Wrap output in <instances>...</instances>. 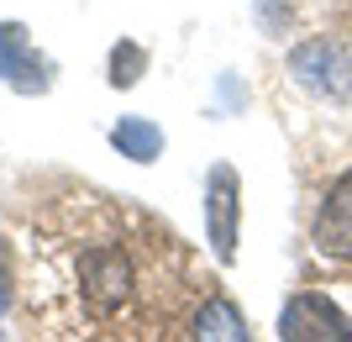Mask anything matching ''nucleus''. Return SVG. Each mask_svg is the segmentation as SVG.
Masks as SVG:
<instances>
[{
	"mask_svg": "<svg viewBox=\"0 0 352 342\" xmlns=\"http://www.w3.org/2000/svg\"><path fill=\"white\" fill-rule=\"evenodd\" d=\"M279 337L284 342H347L352 337V321L326 295L305 290V295H294L289 306L279 311Z\"/></svg>",
	"mask_w": 352,
	"mask_h": 342,
	"instance_id": "nucleus-2",
	"label": "nucleus"
},
{
	"mask_svg": "<svg viewBox=\"0 0 352 342\" xmlns=\"http://www.w3.org/2000/svg\"><path fill=\"white\" fill-rule=\"evenodd\" d=\"M206 222H210V248H216V258H232L236 253V174L232 169H216V174H210Z\"/></svg>",
	"mask_w": 352,
	"mask_h": 342,
	"instance_id": "nucleus-4",
	"label": "nucleus"
},
{
	"mask_svg": "<svg viewBox=\"0 0 352 342\" xmlns=\"http://www.w3.org/2000/svg\"><path fill=\"white\" fill-rule=\"evenodd\" d=\"M195 337H232V342H242L248 327H242V316H236L232 300H206V306L195 311Z\"/></svg>",
	"mask_w": 352,
	"mask_h": 342,
	"instance_id": "nucleus-6",
	"label": "nucleus"
},
{
	"mask_svg": "<svg viewBox=\"0 0 352 342\" xmlns=\"http://www.w3.org/2000/svg\"><path fill=\"white\" fill-rule=\"evenodd\" d=\"M111 142H116L126 158H137V164H147V158H158V148H163V137H158V127H147V121H121L116 132H111Z\"/></svg>",
	"mask_w": 352,
	"mask_h": 342,
	"instance_id": "nucleus-7",
	"label": "nucleus"
},
{
	"mask_svg": "<svg viewBox=\"0 0 352 342\" xmlns=\"http://www.w3.org/2000/svg\"><path fill=\"white\" fill-rule=\"evenodd\" d=\"M69 279H74V295H79L85 316L105 321V316H116L121 306L132 300L137 268H132V253H126L116 237H100V242H89L85 253L74 258Z\"/></svg>",
	"mask_w": 352,
	"mask_h": 342,
	"instance_id": "nucleus-1",
	"label": "nucleus"
},
{
	"mask_svg": "<svg viewBox=\"0 0 352 342\" xmlns=\"http://www.w3.org/2000/svg\"><path fill=\"white\" fill-rule=\"evenodd\" d=\"M310 242L331 264H352V169L326 190L321 211H316V226H310Z\"/></svg>",
	"mask_w": 352,
	"mask_h": 342,
	"instance_id": "nucleus-3",
	"label": "nucleus"
},
{
	"mask_svg": "<svg viewBox=\"0 0 352 342\" xmlns=\"http://www.w3.org/2000/svg\"><path fill=\"white\" fill-rule=\"evenodd\" d=\"M294 74L305 79V85L326 89V95H337V100L352 89V69H347V58H342L331 43H310V47H300V53H294Z\"/></svg>",
	"mask_w": 352,
	"mask_h": 342,
	"instance_id": "nucleus-5",
	"label": "nucleus"
},
{
	"mask_svg": "<svg viewBox=\"0 0 352 342\" xmlns=\"http://www.w3.org/2000/svg\"><path fill=\"white\" fill-rule=\"evenodd\" d=\"M137 69H142V47L121 43L111 53V85H137Z\"/></svg>",
	"mask_w": 352,
	"mask_h": 342,
	"instance_id": "nucleus-8",
	"label": "nucleus"
}]
</instances>
